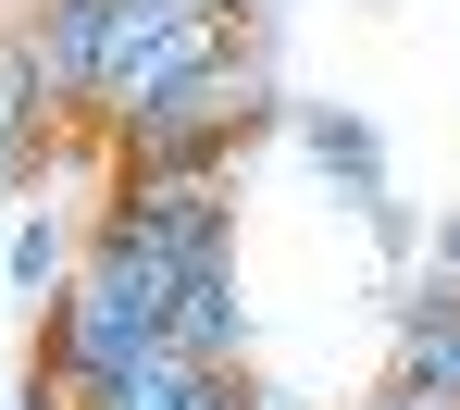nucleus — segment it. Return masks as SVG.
<instances>
[{
    "instance_id": "7ed1b4c3",
    "label": "nucleus",
    "mask_w": 460,
    "mask_h": 410,
    "mask_svg": "<svg viewBox=\"0 0 460 410\" xmlns=\"http://www.w3.org/2000/svg\"><path fill=\"white\" fill-rule=\"evenodd\" d=\"M398 386L460 398V274H436V261L398 286Z\"/></svg>"
},
{
    "instance_id": "9d476101",
    "label": "nucleus",
    "mask_w": 460,
    "mask_h": 410,
    "mask_svg": "<svg viewBox=\"0 0 460 410\" xmlns=\"http://www.w3.org/2000/svg\"><path fill=\"white\" fill-rule=\"evenodd\" d=\"M225 410H299V398H287V386H261V373H236V386H225Z\"/></svg>"
},
{
    "instance_id": "1a4fd4ad",
    "label": "nucleus",
    "mask_w": 460,
    "mask_h": 410,
    "mask_svg": "<svg viewBox=\"0 0 460 410\" xmlns=\"http://www.w3.org/2000/svg\"><path fill=\"white\" fill-rule=\"evenodd\" d=\"M50 162V150H38V137H13V125H0V199H25V174Z\"/></svg>"
},
{
    "instance_id": "423d86ee",
    "label": "nucleus",
    "mask_w": 460,
    "mask_h": 410,
    "mask_svg": "<svg viewBox=\"0 0 460 410\" xmlns=\"http://www.w3.org/2000/svg\"><path fill=\"white\" fill-rule=\"evenodd\" d=\"M236 373H212V361H187L174 336H162L150 361H125V373H100V386H75V410H225Z\"/></svg>"
},
{
    "instance_id": "4468645a",
    "label": "nucleus",
    "mask_w": 460,
    "mask_h": 410,
    "mask_svg": "<svg viewBox=\"0 0 460 410\" xmlns=\"http://www.w3.org/2000/svg\"><path fill=\"white\" fill-rule=\"evenodd\" d=\"M249 13H274V0H249Z\"/></svg>"
},
{
    "instance_id": "9b49d317",
    "label": "nucleus",
    "mask_w": 460,
    "mask_h": 410,
    "mask_svg": "<svg viewBox=\"0 0 460 410\" xmlns=\"http://www.w3.org/2000/svg\"><path fill=\"white\" fill-rule=\"evenodd\" d=\"M374 410H460V398H436V386H398V373H385V398Z\"/></svg>"
},
{
    "instance_id": "20e7f679",
    "label": "nucleus",
    "mask_w": 460,
    "mask_h": 410,
    "mask_svg": "<svg viewBox=\"0 0 460 410\" xmlns=\"http://www.w3.org/2000/svg\"><path fill=\"white\" fill-rule=\"evenodd\" d=\"M25 13H38V75H50V100L87 112V100H100V63H112V0H25Z\"/></svg>"
},
{
    "instance_id": "ddd939ff",
    "label": "nucleus",
    "mask_w": 460,
    "mask_h": 410,
    "mask_svg": "<svg viewBox=\"0 0 460 410\" xmlns=\"http://www.w3.org/2000/svg\"><path fill=\"white\" fill-rule=\"evenodd\" d=\"M436 274H460V212H448V224H436Z\"/></svg>"
},
{
    "instance_id": "f03ea898",
    "label": "nucleus",
    "mask_w": 460,
    "mask_h": 410,
    "mask_svg": "<svg viewBox=\"0 0 460 410\" xmlns=\"http://www.w3.org/2000/svg\"><path fill=\"white\" fill-rule=\"evenodd\" d=\"M162 348V311H137L112 274H87L75 286H50V311H38V373L50 386H100V373H125V361H150Z\"/></svg>"
},
{
    "instance_id": "6e6552de",
    "label": "nucleus",
    "mask_w": 460,
    "mask_h": 410,
    "mask_svg": "<svg viewBox=\"0 0 460 410\" xmlns=\"http://www.w3.org/2000/svg\"><path fill=\"white\" fill-rule=\"evenodd\" d=\"M75 261H87V249L63 237L50 212H38V224H13V286H25V299H50V286H75Z\"/></svg>"
},
{
    "instance_id": "f257e3e1",
    "label": "nucleus",
    "mask_w": 460,
    "mask_h": 410,
    "mask_svg": "<svg viewBox=\"0 0 460 410\" xmlns=\"http://www.w3.org/2000/svg\"><path fill=\"white\" fill-rule=\"evenodd\" d=\"M199 261H236V174H112L87 224V274H112L137 311H174Z\"/></svg>"
},
{
    "instance_id": "0eeeda50",
    "label": "nucleus",
    "mask_w": 460,
    "mask_h": 410,
    "mask_svg": "<svg viewBox=\"0 0 460 410\" xmlns=\"http://www.w3.org/2000/svg\"><path fill=\"white\" fill-rule=\"evenodd\" d=\"M287 125H299V150H311V162L349 187V212H361V199H385V137L349 112V100H287Z\"/></svg>"
},
{
    "instance_id": "f8f14e48",
    "label": "nucleus",
    "mask_w": 460,
    "mask_h": 410,
    "mask_svg": "<svg viewBox=\"0 0 460 410\" xmlns=\"http://www.w3.org/2000/svg\"><path fill=\"white\" fill-rule=\"evenodd\" d=\"M13 410H75V386H50V373H38V386H25Z\"/></svg>"
},
{
    "instance_id": "39448f33",
    "label": "nucleus",
    "mask_w": 460,
    "mask_h": 410,
    "mask_svg": "<svg viewBox=\"0 0 460 410\" xmlns=\"http://www.w3.org/2000/svg\"><path fill=\"white\" fill-rule=\"evenodd\" d=\"M162 336H174L187 361H212V373H236V361H249V286H236V261H199V274L174 286V311H162Z\"/></svg>"
}]
</instances>
